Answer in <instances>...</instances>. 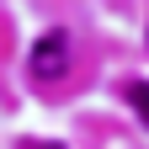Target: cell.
I'll list each match as a JSON object with an SVG mask.
<instances>
[{
    "label": "cell",
    "mask_w": 149,
    "mask_h": 149,
    "mask_svg": "<svg viewBox=\"0 0 149 149\" xmlns=\"http://www.w3.org/2000/svg\"><path fill=\"white\" fill-rule=\"evenodd\" d=\"M32 74H37V80H59V74L69 69V32H59V27H53V32H43V37H37V43H32Z\"/></svg>",
    "instance_id": "1"
},
{
    "label": "cell",
    "mask_w": 149,
    "mask_h": 149,
    "mask_svg": "<svg viewBox=\"0 0 149 149\" xmlns=\"http://www.w3.org/2000/svg\"><path fill=\"white\" fill-rule=\"evenodd\" d=\"M128 101H133L144 112V123H149V85H128Z\"/></svg>",
    "instance_id": "2"
},
{
    "label": "cell",
    "mask_w": 149,
    "mask_h": 149,
    "mask_svg": "<svg viewBox=\"0 0 149 149\" xmlns=\"http://www.w3.org/2000/svg\"><path fill=\"white\" fill-rule=\"evenodd\" d=\"M27 149H64V144H27Z\"/></svg>",
    "instance_id": "3"
}]
</instances>
